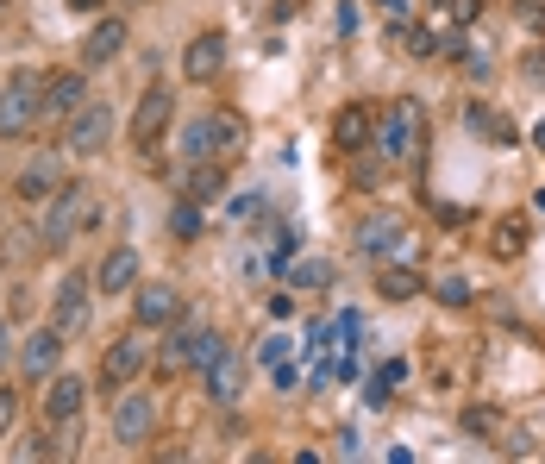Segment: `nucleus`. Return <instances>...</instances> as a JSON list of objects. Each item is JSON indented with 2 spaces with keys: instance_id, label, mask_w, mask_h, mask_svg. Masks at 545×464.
I'll return each instance as SVG.
<instances>
[{
  "instance_id": "nucleus-10",
  "label": "nucleus",
  "mask_w": 545,
  "mask_h": 464,
  "mask_svg": "<svg viewBox=\"0 0 545 464\" xmlns=\"http://www.w3.org/2000/svg\"><path fill=\"white\" fill-rule=\"evenodd\" d=\"M220 69H226V38L220 32H195L182 44V76L188 82H213Z\"/></svg>"
},
{
  "instance_id": "nucleus-26",
  "label": "nucleus",
  "mask_w": 545,
  "mask_h": 464,
  "mask_svg": "<svg viewBox=\"0 0 545 464\" xmlns=\"http://www.w3.org/2000/svg\"><path fill=\"white\" fill-rule=\"evenodd\" d=\"M213 138H220V157H232L245 145V120L239 113H213Z\"/></svg>"
},
{
  "instance_id": "nucleus-34",
  "label": "nucleus",
  "mask_w": 545,
  "mask_h": 464,
  "mask_svg": "<svg viewBox=\"0 0 545 464\" xmlns=\"http://www.w3.org/2000/svg\"><path fill=\"white\" fill-rule=\"evenodd\" d=\"M57 452H63V446H57V439H44V433H38V439H26V446H19V458H57Z\"/></svg>"
},
{
  "instance_id": "nucleus-40",
  "label": "nucleus",
  "mask_w": 545,
  "mask_h": 464,
  "mask_svg": "<svg viewBox=\"0 0 545 464\" xmlns=\"http://www.w3.org/2000/svg\"><path fill=\"white\" fill-rule=\"evenodd\" d=\"M533 145H539V151H545V120H539V126H533Z\"/></svg>"
},
{
  "instance_id": "nucleus-37",
  "label": "nucleus",
  "mask_w": 545,
  "mask_h": 464,
  "mask_svg": "<svg viewBox=\"0 0 545 464\" xmlns=\"http://www.w3.org/2000/svg\"><path fill=\"white\" fill-rule=\"evenodd\" d=\"M339 32H345V38L358 32V7H351V0H339Z\"/></svg>"
},
{
  "instance_id": "nucleus-29",
  "label": "nucleus",
  "mask_w": 545,
  "mask_h": 464,
  "mask_svg": "<svg viewBox=\"0 0 545 464\" xmlns=\"http://www.w3.org/2000/svg\"><path fill=\"white\" fill-rule=\"evenodd\" d=\"M401 377H408V364H401V358H395V364H383V370L370 377V402H389V389H395Z\"/></svg>"
},
{
  "instance_id": "nucleus-2",
  "label": "nucleus",
  "mask_w": 545,
  "mask_h": 464,
  "mask_svg": "<svg viewBox=\"0 0 545 464\" xmlns=\"http://www.w3.org/2000/svg\"><path fill=\"white\" fill-rule=\"evenodd\" d=\"M44 126V82L32 76V69H13L7 88H0V138H32Z\"/></svg>"
},
{
  "instance_id": "nucleus-19",
  "label": "nucleus",
  "mask_w": 545,
  "mask_h": 464,
  "mask_svg": "<svg viewBox=\"0 0 545 464\" xmlns=\"http://www.w3.org/2000/svg\"><path fill=\"white\" fill-rule=\"evenodd\" d=\"M88 107V76L82 69H63V76L44 82V113H82Z\"/></svg>"
},
{
  "instance_id": "nucleus-27",
  "label": "nucleus",
  "mask_w": 545,
  "mask_h": 464,
  "mask_svg": "<svg viewBox=\"0 0 545 464\" xmlns=\"http://www.w3.org/2000/svg\"><path fill=\"white\" fill-rule=\"evenodd\" d=\"M289 283H295V289H326V283H333V264H320V258L289 264Z\"/></svg>"
},
{
  "instance_id": "nucleus-5",
  "label": "nucleus",
  "mask_w": 545,
  "mask_h": 464,
  "mask_svg": "<svg viewBox=\"0 0 545 464\" xmlns=\"http://www.w3.org/2000/svg\"><path fill=\"white\" fill-rule=\"evenodd\" d=\"M170 113H176V95H170V88H145V101H138V113H132V145H138V157L163 145Z\"/></svg>"
},
{
  "instance_id": "nucleus-36",
  "label": "nucleus",
  "mask_w": 545,
  "mask_h": 464,
  "mask_svg": "<svg viewBox=\"0 0 545 464\" xmlns=\"http://www.w3.org/2000/svg\"><path fill=\"white\" fill-rule=\"evenodd\" d=\"M257 358H264V364H282V358H289V339H264V345H257Z\"/></svg>"
},
{
  "instance_id": "nucleus-6",
  "label": "nucleus",
  "mask_w": 545,
  "mask_h": 464,
  "mask_svg": "<svg viewBox=\"0 0 545 464\" xmlns=\"http://www.w3.org/2000/svg\"><path fill=\"white\" fill-rule=\"evenodd\" d=\"M151 433H157V408H151V396H145V389H126L120 408H113V439L138 452Z\"/></svg>"
},
{
  "instance_id": "nucleus-7",
  "label": "nucleus",
  "mask_w": 545,
  "mask_h": 464,
  "mask_svg": "<svg viewBox=\"0 0 545 464\" xmlns=\"http://www.w3.org/2000/svg\"><path fill=\"white\" fill-rule=\"evenodd\" d=\"M358 251H364V258H408V251H414V239H408V226H401L395 214H370L364 226H358Z\"/></svg>"
},
{
  "instance_id": "nucleus-18",
  "label": "nucleus",
  "mask_w": 545,
  "mask_h": 464,
  "mask_svg": "<svg viewBox=\"0 0 545 464\" xmlns=\"http://www.w3.org/2000/svg\"><path fill=\"white\" fill-rule=\"evenodd\" d=\"M82 408H88V383L82 377H51V389H44V414H51L57 427H69Z\"/></svg>"
},
{
  "instance_id": "nucleus-39",
  "label": "nucleus",
  "mask_w": 545,
  "mask_h": 464,
  "mask_svg": "<svg viewBox=\"0 0 545 464\" xmlns=\"http://www.w3.org/2000/svg\"><path fill=\"white\" fill-rule=\"evenodd\" d=\"M63 7H69V13H101L107 0H63Z\"/></svg>"
},
{
  "instance_id": "nucleus-9",
  "label": "nucleus",
  "mask_w": 545,
  "mask_h": 464,
  "mask_svg": "<svg viewBox=\"0 0 545 464\" xmlns=\"http://www.w3.org/2000/svg\"><path fill=\"white\" fill-rule=\"evenodd\" d=\"M57 358H63V327H57V320H51V327H38L26 345H19V370H26L32 383L57 377Z\"/></svg>"
},
{
  "instance_id": "nucleus-25",
  "label": "nucleus",
  "mask_w": 545,
  "mask_h": 464,
  "mask_svg": "<svg viewBox=\"0 0 545 464\" xmlns=\"http://www.w3.org/2000/svg\"><path fill=\"white\" fill-rule=\"evenodd\" d=\"M527 251V214H502L495 220V258H520Z\"/></svg>"
},
{
  "instance_id": "nucleus-13",
  "label": "nucleus",
  "mask_w": 545,
  "mask_h": 464,
  "mask_svg": "<svg viewBox=\"0 0 545 464\" xmlns=\"http://www.w3.org/2000/svg\"><path fill=\"white\" fill-rule=\"evenodd\" d=\"M201 383H207V396L220 402V408H232V402H239V389H245V358L226 345V352H220V358H213V364L201 370Z\"/></svg>"
},
{
  "instance_id": "nucleus-41",
  "label": "nucleus",
  "mask_w": 545,
  "mask_h": 464,
  "mask_svg": "<svg viewBox=\"0 0 545 464\" xmlns=\"http://www.w3.org/2000/svg\"><path fill=\"white\" fill-rule=\"evenodd\" d=\"M376 7H401V0H376Z\"/></svg>"
},
{
  "instance_id": "nucleus-3",
  "label": "nucleus",
  "mask_w": 545,
  "mask_h": 464,
  "mask_svg": "<svg viewBox=\"0 0 545 464\" xmlns=\"http://www.w3.org/2000/svg\"><path fill=\"white\" fill-rule=\"evenodd\" d=\"M376 145H383L389 164H414V157L426 151V113H420V101L401 95L389 113H376Z\"/></svg>"
},
{
  "instance_id": "nucleus-30",
  "label": "nucleus",
  "mask_w": 545,
  "mask_h": 464,
  "mask_svg": "<svg viewBox=\"0 0 545 464\" xmlns=\"http://www.w3.org/2000/svg\"><path fill=\"white\" fill-rule=\"evenodd\" d=\"M433 295L445 301V308H470V283H464V276H439Z\"/></svg>"
},
{
  "instance_id": "nucleus-12",
  "label": "nucleus",
  "mask_w": 545,
  "mask_h": 464,
  "mask_svg": "<svg viewBox=\"0 0 545 464\" xmlns=\"http://www.w3.org/2000/svg\"><path fill=\"white\" fill-rule=\"evenodd\" d=\"M126 19H107V13H94V26H88V38H82V63L88 69H101V63H113L126 51Z\"/></svg>"
},
{
  "instance_id": "nucleus-31",
  "label": "nucleus",
  "mask_w": 545,
  "mask_h": 464,
  "mask_svg": "<svg viewBox=\"0 0 545 464\" xmlns=\"http://www.w3.org/2000/svg\"><path fill=\"white\" fill-rule=\"evenodd\" d=\"M358 333H364V320H358V314H339V320H333V345H345V352L358 345Z\"/></svg>"
},
{
  "instance_id": "nucleus-11",
  "label": "nucleus",
  "mask_w": 545,
  "mask_h": 464,
  "mask_svg": "<svg viewBox=\"0 0 545 464\" xmlns=\"http://www.w3.org/2000/svg\"><path fill=\"white\" fill-rule=\"evenodd\" d=\"M107 138H113V113L94 101L82 113H69V151L76 157H94V151H107Z\"/></svg>"
},
{
  "instance_id": "nucleus-32",
  "label": "nucleus",
  "mask_w": 545,
  "mask_h": 464,
  "mask_svg": "<svg viewBox=\"0 0 545 464\" xmlns=\"http://www.w3.org/2000/svg\"><path fill=\"white\" fill-rule=\"evenodd\" d=\"M464 427L470 433H495V427H502V414H495V408H464Z\"/></svg>"
},
{
  "instance_id": "nucleus-17",
  "label": "nucleus",
  "mask_w": 545,
  "mask_h": 464,
  "mask_svg": "<svg viewBox=\"0 0 545 464\" xmlns=\"http://www.w3.org/2000/svg\"><path fill=\"white\" fill-rule=\"evenodd\" d=\"M57 189H63L57 157H32V164L19 170V182H13V195H19V201H32V207H38V201H51Z\"/></svg>"
},
{
  "instance_id": "nucleus-38",
  "label": "nucleus",
  "mask_w": 545,
  "mask_h": 464,
  "mask_svg": "<svg viewBox=\"0 0 545 464\" xmlns=\"http://www.w3.org/2000/svg\"><path fill=\"white\" fill-rule=\"evenodd\" d=\"M13 364V333H7V314H0V370Z\"/></svg>"
},
{
  "instance_id": "nucleus-28",
  "label": "nucleus",
  "mask_w": 545,
  "mask_h": 464,
  "mask_svg": "<svg viewBox=\"0 0 545 464\" xmlns=\"http://www.w3.org/2000/svg\"><path fill=\"white\" fill-rule=\"evenodd\" d=\"M170 232H176V239H201V201H182L170 214Z\"/></svg>"
},
{
  "instance_id": "nucleus-33",
  "label": "nucleus",
  "mask_w": 545,
  "mask_h": 464,
  "mask_svg": "<svg viewBox=\"0 0 545 464\" xmlns=\"http://www.w3.org/2000/svg\"><path fill=\"white\" fill-rule=\"evenodd\" d=\"M13 421H19V396H13V389H0V439L13 433Z\"/></svg>"
},
{
  "instance_id": "nucleus-23",
  "label": "nucleus",
  "mask_w": 545,
  "mask_h": 464,
  "mask_svg": "<svg viewBox=\"0 0 545 464\" xmlns=\"http://www.w3.org/2000/svg\"><path fill=\"white\" fill-rule=\"evenodd\" d=\"M188 201H220L226 195V170L220 164H188Z\"/></svg>"
},
{
  "instance_id": "nucleus-35",
  "label": "nucleus",
  "mask_w": 545,
  "mask_h": 464,
  "mask_svg": "<svg viewBox=\"0 0 545 464\" xmlns=\"http://www.w3.org/2000/svg\"><path fill=\"white\" fill-rule=\"evenodd\" d=\"M477 13H483V0H452V26H470Z\"/></svg>"
},
{
  "instance_id": "nucleus-42",
  "label": "nucleus",
  "mask_w": 545,
  "mask_h": 464,
  "mask_svg": "<svg viewBox=\"0 0 545 464\" xmlns=\"http://www.w3.org/2000/svg\"><path fill=\"white\" fill-rule=\"evenodd\" d=\"M0 13H7V0H0Z\"/></svg>"
},
{
  "instance_id": "nucleus-15",
  "label": "nucleus",
  "mask_w": 545,
  "mask_h": 464,
  "mask_svg": "<svg viewBox=\"0 0 545 464\" xmlns=\"http://www.w3.org/2000/svg\"><path fill=\"white\" fill-rule=\"evenodd\" d=\"M94 289H101V295H132L138 289V251L132 245H113L107 258H101V270H94Z\"/></svg>"
},
{
  "instance_id": "nucleus-8",
  "label": "nucleus",
  "mask_w": 545,
  "mask_h": 464,
  "mask_svg": "<svg viewBox=\"0 0 545 464\" xmlns=\"http://www.w3.org/2000/svg\"><path fill=\"white\" fill-rule=\"evenodd\" d=\"M132 320L138 327H170V320H182V289L176 283H138L132 289Z\"/></svg>"
},
{
  "instance_id": "nucleus-4",
  "label": "nucleus",
  "mask_w": 545,
  "mask_h": 464,
  "mask_svg": "<svg viewBox=\"0 0 545 464\" xmlns=\"http://www.w3.org/2000/svg\"><path fill=\"white\" fill-rule=\"evenodd\" d=\"M145 358H151V339H145V327L120 333V339L107 345V358H101V383H107V389H126V383H138V377H145Z\"/></svg>"
},
{
  "instance_id": "nucleus-14",
  "label": "nucleus",
  "mask_w": 545,
  "mask_h": 464,
  "mask_svg": "<svg viewBox=\"0 0 545 464\" xmlns=\"http://www.w3.org/2000/svg\"><path fill=\"white\" fill-rule=\"evenodd\" d=\"M333 145L351 157V151H364V145H376V113L364 107V101H351V107H339L333 113Z\"/></svg>"
},
{
  "instance_id": "nucleus-1",
  "label": "nucleus",
  "mask_w": 545,
  "mask_h": 464,
  "mask_svg": "<svg viewBox=\"0 0 545 464\" xmlns=\"http://www.w3.org/2000/svg\"><path fill=\"white\" fill-rule=\"evenodd\" d=\"M88 226H101V201H94V189H82V182H63V189L51 195V214H44V232H38V245L44 251H63L76 232Z\"/></svg>"
},
{
  "instance_id": "nucleus-20",
  "label": "nucleus",
  "mask_w": 545,
  "mask_h": 464,
  "mask_svg": "<svg viewBox=\"0 0 545 464\" xmlns=\"http://www.w3.org/2000/svg\"><path fill=\"white\" fill-rule=\"evenodd\" d=\"M464 120H470V132H483V145H520V126L508 120V113H495V107H470L464 113Z\"/></svg>"
},
{
  "instance_id": "nucleus-21",
  "label": "nucleus",
  "mask_w": 545,
  "mask_h": 464,
  "mask_svg": "<svg viewBox=\"0 0 545 464\" xmlns=\"http://www.w3.org/2000/svg\"><path fill=\"white\" fill-rule=\"evenodd\" d=\"M176 345H182V364H195V370H207L213 358H220V352H226V333H213V327H201V333H182Z\"/></svg>"
},
{
  "instance_id": "nucleus-16",
  "label": "nucleus",
  "mask_w": 545,
  "mask_h": 464,
  "mask_svg": "<svg viewBox=\"0 0 545 464\" xmlns=\"http://www.w3.org/2000/svg\"><path fill=\"white\" fill-rule=\"evenodd\" d=\"M88 295H94L88 276H63L57 283V327H63V339L88 327Z\"/></svg>"
},
{
  "instance_id": "nucleus-24",
  "label": "nucleus",
  "mask_w": 545,
  "mask_h": 464,
  "mask_svg": "<svg viewBox=\"0 0 545 464\" xmlns=\"http://www.w3.org/2000/svg\"><path fill=\"white\" fill-rule=\"evenodd\" d=\"M376 295L383 301H414L420 295V276L408 264H383V276H376Z\"/></svg>"
},
{
  "instance_id": "nucleus-22",
  "label": "nucleus",
  "mask_w": 545,
  "mask_h": 464,
  "mask_svg": "<svg viewBox=\"0 0 545 464\" xmlns=\"http://www.w3.org/2000/svg\"><path fill=\"white\" fill-rule=\"evenodd\" d=\"M213 157H220V138H213V113H207L182 132V164H213Z\"/></svg>"
}]
</instances>
